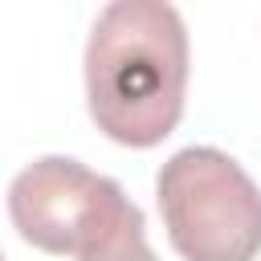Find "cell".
<instances>
[{"instance_id":"1","label":"cell","mask_w":261,"mask_h":261,"mask_svg":"<svg viewBox=\"0 0 261 261\" xmlns=\"http://www.w3.org/2000/svg\"><path fill=\"white\" fill-rule=\"evenodd\" d=\"M188 90V29L171 0H110L86 41L94 126L122 147L163 143Z\"/></svg>"},{"instance_id":"2","label":"cell","mask_w":261,"mask_h":261,"mask_svg":"<svg viewBox=\"0 0 261 261\" xmlns=\"http://www.w3.org/2000/svg\"><path fill=\"white\" fill-rule=\"evenodd\" d=\"M8 216L41 253L73 261H159L143 208L122 184L69 155L29 163L8 184Z\"/></svg>"},{"instance_id":"3","label":"cell","mask_w":261,"mask_h":261,"mask_svg":"<svg viewBox=\"0 0 261 261\" xmlns=\"http://www.w3.org/2000/svg\"><path fill=\"white\" fill-rule=\"evenodd\" d=\"M167 241L184 261H253L261 253V188L220 147H184L155 175Z\"/></svg>"},{"instance_id":"4","label":"cell","mask_w":261,"mask_h":261,"mask_svg":"<svg viewBox=\"0 0 261 261\" xmlns=\"http://www.w3.org/2000/svg\"><path fill=\"white\" fill-rule=\"evenodd\" d=\"M0 261H4V253H0Z\"/></svg>"}]
</instances>
